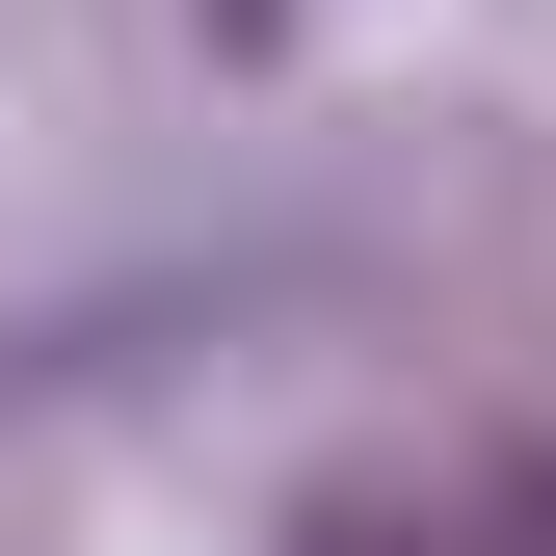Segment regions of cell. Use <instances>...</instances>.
<instances>
[{"label":"cell","mask_w":556,"mask_h":556,"mask_svg":"<svg viewBox=\"0 0 556 556\" xmlns=\"http://www.w3.org/2000/svg\"><path fill=\"white\" fill-rule=\"evenodd\" d=\"M318 556H556V451H504V477H451L425 530H318Z\"/></svg>","instance_id":"cell-1"}]
</instances>
